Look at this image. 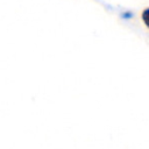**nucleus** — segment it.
Listing matches in <instances>:
<instances>
[]
</instances>
